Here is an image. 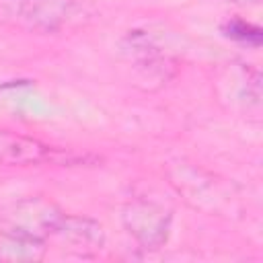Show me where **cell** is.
<instances>
[{
  "mask_svg": "<svg viewBox=\"0 0 263 263\" xmlns=\"http://www.w3.org/2000/svg\"><path fill=\"white\" fill-rule=\"evenodd\" d=\"M8 14L35 29H55L72 12L74 0H0Z\"/></svg>",
  "mask_w": 263,
  "mask_h": 263,
  "instance_id": "1",
  "label": "cell"
},
{
  "mask_svg": "<svg viewBox=\"0 0 263 263\" xmlns=\"http://www.w3.org/2000/svg\"><path fill=\"white\" fill-rule=\"evenodd\" d=\"M53 160V148L8 129H0V162L2 164H39Z\"/></svg>",
  "mask_w": 263,
  "mask_h": 263,
  "instance_id": "2",
  "label": "cell"
},
{
  "mask_svg": "<svg viewBox=\"0 0 263 263\" xmlns=\"http://www.w3.org/2000/svg\"><path fill=\"white\" fill-rule=\"evenodd\" d=\"M164 212L154 205H142V208H129V214H125L127 226L134 234H138L142 240H150L154 234L158 240L164 238Z\"/></svg>",
  "mask_w": 263,
  "mask_h": 263,
  "instance_id": "3",
  "label": "cell"
},
{
  "mask_svg": "<svg viewBox=\"0 0 263 263\" xmlns=\"http://www.w3.org/2000/svg\"><path fill=\"white\" fill-rule=\"evenodd\" d=\"M232 2H257V0H232Z\"/></svg>",
  "mask_w": 263,
  "mask_h": 263,
  "instance_id": "4",
  "label": "cell"
}]
</instances>
